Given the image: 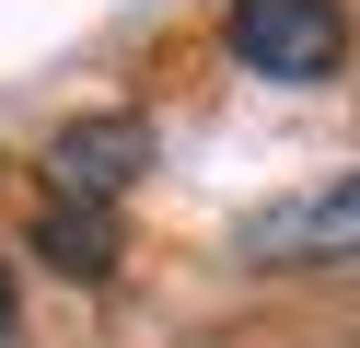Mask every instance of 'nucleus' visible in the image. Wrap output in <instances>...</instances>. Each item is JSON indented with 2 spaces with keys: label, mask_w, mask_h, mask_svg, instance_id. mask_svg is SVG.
Masks as SVG:
<instances>
[{
  "label": "nucleus",
  "mask_w": 360,
  "mask_h": 348,
  "mask_svg": "<svg viewBox=\"0 0 360 348\" xmlns=\"http://www.w3.org/2000/svg\"><path fill=\"white\" fill-rule=\"evenodd\" d=\"M0 337H12V278H0Z\"/></svg>",
  "instance_id": "obj_5"
},
{
  "label": "nucleus",
  "mask_w": 360,
  "mask_h": 348,
  "mask_svg": "<svg viewBox=\"0 0 360 348\" xmlns=\"http://www.w3.org/2000/svg\"><path fill=\"white\" fill-rule=\"evenodd\" d=\"M140 162H151V116H70V128L47 139V198H70V209H117L128 186H140Z\"/></svg>",
  "instance_id": "obj_3"
},
{
  "label": "nucleus",
  "mask_w": 360,
  "mask_h": 348,
  "mask_svg": "<svg viewBox=\"0 0 360 348\" xmlns=\"http://www.w3.org/2000/svg\"><path fill=\"white\" fill-rule=\"evenodd\" d=\"M35 255H47L58 278H117V209L47 198V209H35Z\"/></svg>",
  "instance_id": "obj_4"
},
{
  "label": "nucleus",
  "mask_w": 360,
  "mask_h": 348,
  "mask_svg": "<svg viewBox=\"0 0 360 348\" xmlns=\"http://www.w3.org/2000/svg\"><path fill=\"white\" fill-rule=\"evenodd\" d=\"M244 267H360V174H326L302 198H267L233 232Z\"/></svg>",
  "instance_id": "obj_2"
},
{
  "label": "nucleus",
  "mask_w": 360,
  "mask_h": 348,
  "mask_svg": "<svg viewBox=\"0 0 360 348\" xmlns=\"http://www.w3.org/2000/svg\"><path fill=\"white\" fill-rule=\"evenodd\" d=\"M221 46H233L256 82H337L349 12H337V0H233V12H221Z\"/></svg>",
  "instance_id": "obj_1"
}]
</instances>
